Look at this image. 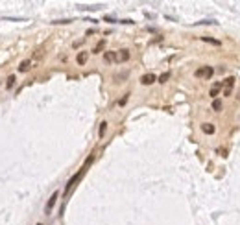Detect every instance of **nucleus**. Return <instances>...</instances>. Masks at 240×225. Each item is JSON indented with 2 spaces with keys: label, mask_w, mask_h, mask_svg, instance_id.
<instances>
[{
  "label": "nucleus",
  "mask_w": 240,
  "mask_h": 225,
  "mask_svg": "<svg viewBox=\"0 0 240 225\" xmlns=\"http://www.w3.org/2000/svg\"><path fill=\"white\" fill-rule=\"evenodd\" d=\"M92 161H94V153H91V155L87 157V161L83 163V166L79 168V172H78V174H74V175H72V177L68 179V183H67V187H65V196H68V194L72 192V188L76 187V183H78V181H79V179H81L83 175H85L87 168H89V166L92 164Z\"/></svg>",
  "instance_id": "obj_1"
},
{
  "label": "nucleus",
  "mask_w": 240,
  "mask_h": 225,
  "mask_svg": "<svg viewBox=\"0 0 240 225\" xmlns=\"http://www.w3.org/2000/svg\"><path fill=\"white\" fill-rule=\"evenodd\" d=\"M213 74H214L213 66H203V68H198V70H196V76H198V78H205V79L213 78Z\"/></svg>",
  "instance_id": "obj_2"
},
{
  "label": "nucleus",
  "mask_w": 240,
  "mask_h": 225,
  "mask_svg": "<svg viewBox=\"0 0 240 225\" xmlns=\"http://www.w3.org/2000/svg\"><path fill=\"white\" fill-rule=\"evenodd\" d=\"M129 59V50H118V52H115V61L116 63H126Z\"/></svg>",
  "instance_id": "obj_3"
},
{
  "label": "nucleus",
  "mask_w": 240,
  "mask_h": 225,
  "mask_svg": "<svg viewBox=\"0 0 240 225\" xmlns=\"http://www.w3.org/2000/svg\"><path fill=\"white\" fill-rule=\"evenodd\" d=\"M155 81H157V76L152 74V72H148V74H144V76L140 78V83H142V85H152V83H155Z\"/></svg>",
  "instance_id": "obj_4"
},
{
  "label": "nucleus",
  "mask_w": 240,
  "mask_h": 225,
  "mask_svg": "<svg viewBox=\"0 0 240 225\" xmlns=\"http://www.w3.org/2000/svg\"><path fill=\"white\" fill-rule=\"evenodd\" d=\"M57 196H59V192L55 190L52 196H50V199H48V203H46V212H50L52 209H54V205H55V199H57Z\"/></svg>",
  "instance_id": "obj_5"
},
{
  "label": "nucleus",
  "mask_w": 240,
  "mask_h": 225,
  "mask_svg": "<svg viewBox=\"0 0 240 225\" xmlns=\"http://www.w3.org/2000/svg\"><path fill=\"white\" fill-rule=\"evenodd\" d=\"M220 89H222V83H220V81H218V83H214V85H213V89H211V92H209V94H211V98H216V96L220 94Z\"/></svg>",
  "instance_id": "obj_6"
},
{
  "label": "nucleus",
  "mask_w": 240,
  "mask_h": 225,
  "mask_svg": "<svg viewBox=\"0 0 240 225\" xmlns=\"http://www.w3.org/2000/svg\"><path fill=\"white\" fill-rule=\"evenodd\" d=\"M87 57H89V55H87V52H79V54L76 55L78 65H85V63H87Z\"/></svg>",
  "instance_id": "obj_7"
},
{
  "label": "nucleus",
  "mask_w": 240,
  "mask_h": 225,
  "mask_svg": "<svg viewBox=\"0 0 240 225\" xmlns=\"http://www.w3.org/2000/svg\"><path fill=\"white\" fill-rule=\"evenodd\" d=\"M30 65H31V61H30V59H24V61L18 65V70H20V72H26V70H30Z\"/></svg>",
  "instance_id": "obj_8"
},
{
  "label": "nucleus",
  "mask_w": 240,
  "mask_h": 225,
  "mask_svg": "<svg viewBox=\"0 0 240 225\" xmlns=\"http://www.w3.org/2000/svg\"><path fill=\"white\" fill-rule=\"evenodd\" d=\"M201 129H203L205 135H213V133H214V126H213V124H203Z\"/></svg>",
  "instance_id": "obj_9"
},
{
  "label": "nucleus",
  "mask_w": 240,
  "mask_h": 225,
  "mask_svg": "<svg viewBox=\"0 0 240 225\" xmlns=\"http://www.w3.org/2000/svg\"><path fill=\"white\" fill-rule=\"evenodd\" d=\"M104 48H105V39H102V41H100V42L94 46V50H92V52H94V54H100Z\"/></svg>",
  "instance_id": "obj_10"
},
{
  "label": "nucleus",
  "mask_w": 240,
  "mask_h": 225,
  "mask_svg": "<svg viewBox=\"0 0 240 225\" xmlns=\"http://www.w3.org/2000/svg\"><path fill=\"white\" fill-rule=\"evenodd\" d=\"M104 61L105 63H113L115 61V52H105L104 54Z\"/></svg>",
  "instance_id": "obj_11"
},
{
  "label": "nucleus",
  "mask_w": 240,
  "mask_h": 225,
  "mask_svg": "<svg viewBox=\"0 0 240 225\" xmlns=\"http://www.w3.org/2000/svg\"><path fill=\"white\" fill-rule=\"evenodd\" d=\"M15 81H17V78H15L13 74H11V76H7V81H6V87H7V89H11V87L15 85Z\"/></svg>",
  "instance_id": "obj_12"
},
{
  "label": "nucleus",
  "mask_w": 240,
  "mask_h": 225,
  "mask_svg": "<svg viewBox=\"0 0 240 225\" xmlns=\"http://www.w3.org/2000/svg\"><path fill=\"white\" fill-rule=\"evenodd\" d=\"M168 78H170V72H165V74H161V76L157 78V81H159V83H166Z\"/></svg>",
  "instance_id": "obj_13"
},
{
  "label": "nucleus",
  "mask_w": 240,
  "mask_h": 225,
  "mask_svg": "<svg viewBox=\"0 0 240 225\" xmlns=\"http://www.w3.org/2000/svg\"><path fill=\"white\" fill-rule=\"evenodd\" d=\"M201 41H205V42H209V44H216V46H220V41L211 39V37H201Z\"/></svg>",
  "instance_id": "obj_14"
},
{
  "label": "nucleus",
  "mask_w": 240,
  "mask_h": 225,
  "mask_svg": "<svg viewBox=\"0 0 240 225\" xmlns=\"http://www.w3.org/2000/svg\"><path fill=\"white\" fill-rule=\"evenodd\" d=\"M105 129H107V122H102L100 124V131H98V135H100V139L105 135Z\"/></svg>",
  "instance_id": "obj_15"
},
{
  "label": "nucleus",
  "mask_w": 240,
  "mask_h": 225,
  "mask_svg": "<svg viewBox=\"0 0 240 225\" xmlns=\"http://www.w3.org/2000/svg\"><path fill=\"white\" fill-rule=\"evenodd\" d=\"M79 9H83V11H92V9H100V6H79Z\"/></svg>",
  "instance_id": "obj_16"
},
{
  "label": "nucleus",
  "mask_w": 240,
  "mask_h": 225,
  "mask_svg": "<svg viewBox=\"0 0 240 225\" xmlns=\"http://www.w3.org/2000/svg\"><path fill=\"white\" fill-rule=\"evenodd\" d=\"M213 109H214V111H220V109H222V102H220V100H214V102H213Z\"/></svg>",
  "instance_id": "obj_17"
},
{
  "label": "nucleus",
  "mask_w": 240,
  "mask_h": 225,
  "mask_svg": "<svg viewBox=\"0 0 240 225\" xmlns=\"http://www.w3.org/2000/svg\"><path fill=\"white\" fill-rule=\"evenodd\" d=\"M233 85H235V79H233V78H227V79H226V89H231Z\"/></svg>",
  "instance_id": "obj_18"
},
{
  "label": "nucleus",
  "mask_w": 240,
  "mask_h": 225,
  "mask_svg": "<svg viewBox=\"0 0 240 225\" xmlns=\"http://www.w3.org/2000/svg\"><path fill=\"white\" fill-rule=\"evenodd\" d=\"M72 22V18H65V20H54V24H68Z\"/></svg>",
  "instance_id": "obj_19"
},
{
  "label": "nucleus",
  "mask_w": 240,
  "mask_h": 225,
  "mask_svg": "<svg viewBox=\"0 0 240 225\" xmlns=\"http://www.w3.org/2000/svg\"><path fill=\"white\" fill-rule=\"evenodd\" d=\"M128 96H129V94H124V98H120V100H118V105H126V102H128Z\"/></svg>",
  "instance_id": "obj_20"
},
{
  "label": "nucleus",
  "mask_w": 240,
  "mask_h": 225,
  "mask_svg": "<svg viewBox=\"0 0 240 225\" xmlns=\"http://www.w3.org/2000/svg\"><path fill=\"white\" fill-rule=\"evenodd\" d=\"M231 92H233V89H226V90H224L226 96H231Z\"/></svg>",
  "instance_id": "obj_21"
},
{
  "label": "nucleus",
  "mask_w": 240,
  "mask_h": 225,
  "mask_svg": "<svg viewBox=\"0 0 240 225\" xmlns=\"http://www.w3.org/2000/svg\"><path fill=\"white\" fill-rule=\"evenodd\" d=\"M39 225H41V223H39Z\"/></svg>",
  "instance_id": "obj_22"
}]
</instances>
